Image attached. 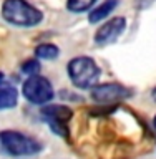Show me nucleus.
<instances>
[{
    "label": "nucleus",
    "mask_w": 156,
    "mask_h": 159,
    "mask_svg": "<svg viewBox=\"0 0 156 159\" xmlns=\"http://www.w3.org/2000/svg\"><path fill=\"white\" fill-rule=\"evenodd\" d=\"M153 126H154V129H156V116H154V119H153Z\"/></svg>",
    "instance_id": "15"
},
{
    "label": "nucleus",
    "mask_w": 156,
    "mask_h": 159,
    "mask_svg": "<svg viewBox=\"0 0 156 159\" xmlns=\"http://www.w3.org/2000/svg\"><path fill=\"white\" fill-rule=\"evenodd\" d=\"M153 3V0H138V7L139 8H144V7H148V5H151Z\"/></svg>",
    "instance_id": "13"
},
{
    "label": "nucleus",
    "mask_w": 156,
    "mask_h": 159,
    "mask_svg": "<svg viewBox=\"0 0 156 159\" xmlns=\"http://www.w3.org/2000/svg\"><path fill=\"white\" fill-rule=\"evenodd\" d=\"M125 28H126V20L123 17H113L108 22H105L102 27L95 33V43L100 47L105 45H111L123 35Z\"/></svg>",
    "instance_id": "7"
},
{
    "label": "nucleus",
    "mask_w": 156,
    "mask_h": 159,
    "mask_svg": "<svg viewBox=\"0 0 156 159\" xmlns=\"http://www.w3.org/2000/svg\"><path fill=\"white\" fill-rule=\"evenodd\" d=\"M42 146L33 138L18 131H0V154L10 157H23L37 154Z\"/></svg>",
    "instance_id": "2"
},
{
    "label": "nucleus",
    "mask_w": 156,
    "mask_h": 159,
    "mask_svg": "<svg viewBox=\"0 0 156 159\" xmlns=\"http://www.w3.org/2000/svg\"><path fill=\"white\" fill-rule=\"evenodd\" d=\"M68 76L78 89H90L98 83L100 68L90 57H77L68 63Z\"/></svg>",
    "instance_id": "3"
},
{
    "label": "nucleus",
    "mask_w": 156,
    "mask_h": 159,
    "mask_svg": "<svg viewBox=\"0 0 156 159\" xmlns=\"http://www.w3.org/2000/svg\"><path fill=\"white\" fill-rule=\"evenodd\" d=\"M118 5V0H105L103 3H100L97 8H93L88 15V22L90 23H98L105 20L110 13L115 10V7Z\"/></svg>",
    "instance_id": "9"
},
{
    "label": "nucleus",
    "mask_w": 156,
    "mask_h": 159,
    "mask_svg": "<svg viewBox=\"0 0 156 159\" xmlns=\"http://www.w3.org/2000/svg\"><path fill=\"white\" fill-rule=\"evenodd\" d=\"M35 55L40 60H55V58H58L60 50L58 47H55L52 43H42L35 48Z\"/></svg>",
    "instance_id": "10"
},
{
    "label": "nucleus",
    "mask_w": 156,
    "mask_h": 159,
    "mask_svg": "<svg viewBox=\"0 0 156 159\" xmlns=\"http://www.w3.org/2000/svg\"><path fill=\"white\" fill-rule=\"evenodd\" d=\"M18 101V91L17 88L10 83L0 80V109H10Z\"/></svg>",
    "instance_id": "8"
},
{
    "label": "nucleus",
    "mask_w": 156,
    "mask_h": 159,
    "mask_svg": "<svg viewBox=\"0 0 156 159\" xmlns=\"http://www.w3.org/2000/svg\"><path fill=\"white\" fill-rule=\"evenodd\" d=\"M22 71L25 75H28V76H32V75H38V71H40L38 60H27V61L22 65Z\"/></svg>",
    "instance_id": "12"
},
{
    "label": "nucleus",
    "mask_w": 156,
    "mask_h": 159,
    "mask_svg": "<svg viewBox=\"0 0 156 159\" xmlns=\"http://www.w3.org/2000/svg\"><path fill=\"white\" fill-rule=\"evenodd\" d=\"M0 80H3V73L2 71H0Z\"/></svg>",
    "instance_id": "16"
},
{
    "label": "nucleus",
    "mask_w": 156,
    "mask_h": 159,
    "mask_svg": "<svg viewBox=\"0 0 156 159\" xmlns=\"http://www.w3.org/2000/svg\"><path fill=\"white\" fill-rule=\"evenodd\" d=\"M22 93L27 101L33 104H47L53 98V86L45 76L32 75L22 86Z\"/></svg>",
    "instance_id": "4"
},
{
    "label": "nucleus",
    "mask_w": 156,
    "mask_h": 159,
    "mask_svg": "<svg viewBox=\"0 0 156 159\" xmlns=\"http://www.w3.org/2000/svg\"><path fill=\"white\" fill-rule=\"evenodd\" d=\"M2 17L7 23L20 28H32L43 20V15L27 0H5Z\"/></svg>",
    "instance_id": "1"
},
{
    "label": "nucleus",
    "mask_w": 156,
    "mask_h": 159,
    "mask_svg": "<svg viewBox=\"0 0 156 159\" xmlns=\"http://www.w3.org/2000/svg\"><path fill=\"white\" fill-rule=\"evenodd\" d=\"M130 96H131V91L118 83H105V84L97 83L95 86L90 88V98L100 104H115Z\"/></svg>",
    "instance_id": "5"
},
{
    "label": "nucleus",
    "mask_w": 156,
    "mask_h": 159,
    "mask_svg": "<svg viewBox=\"0 0 156 159\" xmlns=\"http://www.w3.org/2000/svg\"><path fill=\"white\" fill-rule=\"evenodd\" d=\"M97 0H67V8L70 12H75V13H82V12H87L95 5Z\"/></svg>",
    "instance_id": "11"
},
{
    "label": "nucleus",
    "mask_w": 156,
    "mask_h": 159,
    "mask_svg": "<svg viewBox=\"0 0 156 159\" xmlns=\"http://www.w3.org/2000/svg\"><path fill=\"white\" fill-rule=\"evenodd\" d=\"M153 99H154V101H156V88L153 89Z\"/></svg>",
    "instance_id": "14"
},
{
    "label": "nucleus",
    "mask_w": 156,
    "mask_h": 159,
    "mask_svg": "<svg viewBox=\"0 0 156 159\" xmlns=\"http://www.w3.org/2000/svg\"><path fill=\"white\" fill-rule=\"evenodd\" d=\"M42 116L45 123L53 129L58 136H67V123L72 118V109L62 104H48L42 108Z\"/></svg>",
    "instance_id": "6"
}]
</instances>
